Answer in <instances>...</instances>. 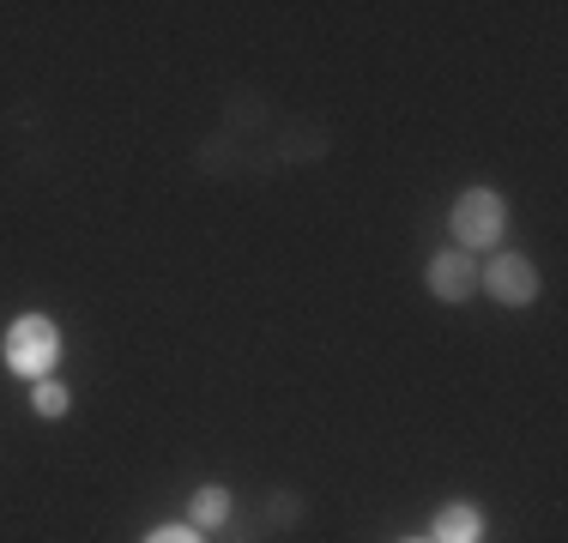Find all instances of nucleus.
Listing matches in <instances>:
<instances>
[{"instance_id":"obj_1","label":"nucleus","mask_w":568,"mask_h":543,"mask_svg":"<svg viewBox=\"0 0 568 543\" xmlns=\"http://www.w3.org/2000/svg\"><path fill=\"white\" fill-rule=\"evenodd\" d=\"M0 362H7L12 375L24 380H49L61 362V326L49 315H24L7 326V338H0Z\"/></svg>"},{"instance_id":"obj_2","label":"nucleus","mask_w":568,"mask_h":543,"mask_svg":"<svg viewBox=\"0 0 568 543\" xmlns=\"http://www.w3.org/2000/svg\"><path fill=\"white\" fill-rule=\"evenodd\" d=\"M454 242L459 248H496V242L508 236V199L496 194V187H466V194L454 199Z\"/></svg>"},{"instance_id":"obj_3","label":"nucleus","mask_w":568,"mask_h":543,"mask_svg":"<svg viewBox=\"0 0 568 543\" xmlns=\"http://www.w3.org/2000/svg\"><path fill=\"white\" fill-rule=\"evenodd\" d=\"M484 284V266L471 260L466 248H436L424 266V290L436 296V303H471Z\"/></svg>"},{"instance_id":"obj_4","label":"nucleus","mask_w":568,"mask_h":543,"mask_svg":"<svg viewBox=\"0 0 568 543\" xmlns=\"http://www.w3.org/2000/svg\"><path fill=\"white\" fill-rule=\"evenodd\" d=\"M484 290L503 308H532L538 290H545V278H538V266L526 260V254H496V260L484 266Z\"/></svg>"},{"instance_id":"obj_5","label":"nucleus","mask_w":568,"mask_h":543,"mask_svg":"<svg viewBox=\"0 0 568 543\" xmlns=\"http://www.w3.org/2000/svg\"><path fill=\"white\" fill-rule=\"evenodd\" d=\"M333 152V133L321 127V121H291V127L278 133V157L284 163H321Z\"/></svg>"},{"instance_id":"obj_6","label":"nucleus","mask_w":568,"mask_h":543,"mask_svg":"<svg viewBox=\"0 0 568 543\" xmlns=\"http://www.w3.org/2000/svg\"><path fill=\"white\" fill-rule=\"evenodd\" d=\"M429 543H484V513L471 501H448L429 525Z\"/></svg>"},{"instance_id":"obj_7","label":"nucleus","mask_w":568,"mask_h":543,"mask_svg":"<svg viewBox=\"0 0 568 543\" xmlns=\"http://www.w3.org/2000/svg\"><path fill=\"white\" fill-rule=\"evenodd\" d=\"M242 157H248V140H236V133H212V140L194 145V170L200 175H236Z\"/></svg>"},{"instance_id":"obj_8","label":"nucleus","mask_w":568,"mask_h":543,"mask_svg":"<svg viewBox=\"0 0 568 543\" xmlns=\"http://www.w3.org/2000/svg\"><path fill=\"white\" fill-rule=\"evenodd\" d=\"M230 513H236V501H230L224 483H200L194 495H187V525H194V532H219Z\"/></svg>"},{"instance_id":"obj_9","label":"nucleus","mask_w":568,"mask_h":543,"mask_svg":"<svg viewBox=\"0 0 568 543\" xmlns=\"http://www.w3.org/2000/svg\"><path fill=\"white\" fill-rule=\"evenodd\" d=\"M266 127V98L261 91H230L224 103V133H236V140H248V133Z\"/></svg>"},{"instance_id":"obj_10","label":"nucleus","mask_w":568,"mask_h":543,"mask_svg":"<svg viewBox=\"0 0 568 543\" xmlns=\"http://www.w3.org/2000/svg\"><path fill=\"white\" fill-rule=\"evenodd\" d=\"M254 513L266 520V532H291V525H303V495L296 489H266V501Z\"/></svg>"},{"instance_id":"obj_11","label":"nucleus","mask_w":568,"mask_h":543,"mask_svg":"<svg viewBox=\"0 0 568 543\" xmlns=\"http://www.w3.org/2000/svg\"><path fill=\"white\" fill-rule=\"evenodd\" d=\"M31 411L43 417V423H55V417L73 411V392H67L55 375H49V380H31Z\"/></svg>"},{"instance_id":"obj_12","label":"nucleus","mask_w":568,"mask_h":543,"mask_svg":"<svg viewBox=\"0 0 568 543\" xmlns=\"http://www.w3.org/2000/svg\"><path fill=\"white\" fill-rule=\"evenodd\" d=\"M145 543H206V532H194V525H158V532H145Z\"/></svg>"},{"instance_id":"obj_13","label":"nucleus","mask_w":568,"mask_h":543,"mask_svg":"<svg viewBox=\"0 0 568 543\" xmlns=\"http://www.w3.org/2000/svg\"><path fill=\"white\" fill-rule=\"evenodd\" d=\"M399 543H429V537H399Z\"/></svg>"}]
</instances>
